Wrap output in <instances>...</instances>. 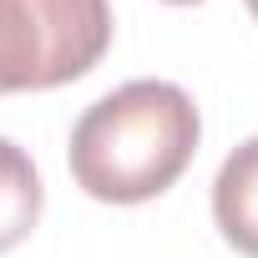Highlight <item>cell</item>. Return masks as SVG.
I'll list each match as a JSON object with an SVG mask.
<instances>
[{
  "mask_svg": "<svg viewBox=\"0 0 258 258\" xmlns=\"http://www.w3.org/2000/svg\"><path fill=\"white\" fill-rule=\"evenodd\" d=\"M111 46V0H0V96L81 81Z\"/></svg>",
  "mask_w": 258,
  "mask_h": 258,
  "instance_id": "obj_2",
  "label": "cell"
},
{
  "mask_svg": "<svg viewBox=\"0 0 258 258\" xmlns=\"http://www.w3.org/2000/svg\"><path fill=\"white\" fill-rule=\"evenodd\" d=\"M203 116L177 81H126L71 126V177L86 198L132 208L162 198L198 157Z\"/></svg>",
  "mask_w": 258,
  "mask_h": 258,
  "instance_id": "obj_1",
  "label": "cell"
},
{
  "mask_svg": "<svg viewBox=\"0 0 258 258\" xmlns=\"http://www.w3.org/2000/svg\"><path fill=\"white\" fill-rule=\"evenodd\" d=\"M41 208H46V187L31 152L16 147L11 137H0V253H11L31 238V228L41 223Z\"/></svg>",
  "mask_w": 258,
  "mask_h": 258,
  "instance_id": "obj_4",
  "label": "cell"
},
{
  "mask_svg": "<svg viewBox=\"0 0 258 258\" xmlns=\"http://www.w3.org/2000/svg\"><path fill=\"white\" fill-rule=\"evenodd\" d=\"M248 11H253V21H258V0H248Z\"/></svg>",
  "mask_w": 258,
  "mask_h": 258,
  "instance_id": "obj_6",
  "label": "cell"
},
{
  "mask_svg": "<svg viewBox=\"0 0 258 258\" xmlns=\"http://www.w3.org/2000/svg\"><path fill=\"white\" fill-rule=\"evenodd\" d=\"M167 6H198V0H167Z\"/></svg>",
  "mask_w": 258,
  "mask_h": 258,
  "instance_id": "obj_5",
  "label": "cell"
},
{
  "mask_svg": "<svg viewBox=\"0 0 258 258\" xmlns=\"http://www.w3.org/2000/svg\"><path fill=\"white\" fill-rule=\"evenodd\" d=\"M213 218L243 258H258V137L238 142L223 157L213 177Z\"/></svg>",
  "mask_w": 258,
  "mask_h": 258,
  "instance_id": "obj_3",
  "label": "cell"
}]
</instances>
